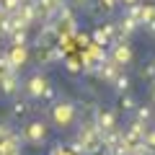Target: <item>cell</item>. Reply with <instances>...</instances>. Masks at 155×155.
<instances>
[{
  "label": "cell",
  "instance_id": "obj_1",
  "mask_svg": "<svg viewBox=\"0 0 155 155\" xmlns=\"http://www.w3.org/2000/svg\"><path fill=\"white\" fill-rule=\"evenodd\" d=\"M49 116H52V122L60 129L70 127V124L75 122V104H70V101H54V104L49 106Z\"/></svg>",
  "mask_w": 155,
  "mask_h": 155
},
{
  "label": "cell",
  "instance_id": "obj_2",
  "mask_svg": "<svg viewBox=\"0 0 155 155\" xmlns=\"http://www.w3.org/2000/svg\"><path fill=\"white\" fill-rule=\"evenodd\" d=\"M23 134V142H31V145H41L47 140V124L41 122V119H34V122H28L26 127L21 129Z\"/></svg>",
  "mask_w": 155,
  "mask_h": 155
},
{
  "label": "cell",
  "instance_id": "obj_3",
  "mask_svg": "<svg viewBox=\"0 0 155 155\" xmlns=\"http://www.w3.org/2000/svg\"><path fill=\"white\" fill-rule=\"evenodd\" d=\"M47 85H49V80H47L44 72H34L31 78H26V83H23V93H26L28 98H41V93L47 91Z\"/></svg>",
  "mask_w": 155,
  "mask_h": 155
},
{
  "label": "cell",
  "instance_id": "obj_4",
  "mask_svg": "<svg viewBox=\"0 0 155 155\" xmlns=\"http://www.w3.org/2000/svg\"><path fill=\"white\" fill-rule=\"evenodd\" d=\"M109 60L114 62V65H129L132 62V47L127 44V41H119V39H114L111 41V54H109Z\"/></svg>",
  "mask_w": 155,
  "mask_h": 155
},
{
  "label": "cell",
  "instance_id": "obj_5",
  "mask_svg": "<svg viewBox=\"0 0 155 155\" xmlns=\"http://www.w3.org/2000/svg\"><path fill=\"white\" fill-rule=\"evenodd\" d=\"M96 127L101 129V132H114L119 124H116V111H111V109H104V111H96Z\"/></svg>",
  "mask_w": 155,
  "mask_h": 155
},
{
  "label": "cell",
  "instance_id": "obj_6",
  "mask_svg": "<svg viewBox=\"0 0 155 155\" xmlns=\"http://www.w3.org/2000/svg\"><path fill=\"white\" fill-rule=\"evenodd\" d=\"M21 83H18V72L11 70V72H0V93L3 96H16Z\"/></svg>",
  "mask_w": 155,
  "mask_h": 155
},
{
  "label": "cell",
  "instance_id": "obj_7",
  "mask_svg": "<svg viewBox=\"0 0 155 155\" xmlns=\"http://www.w3.org/2000/svg\"><path fill=\"white\" fill-rule=\"evenodd\" d=\"M18 18H21L26 26H31L34 21L39 18V8H36V3H31V0H26V3H21V8H18V13H16Z\"/></svg>",
  "mask_w": 155,
  "mask_h": 155
},
{
  "label": "cell",
  "instance_id": "obj_8",
  "mask_svg": "<svg viewBox=\"0 0 155 155\" xmlns=\"http://www.w3.org/2000/svg\"><path fill=\"white\" fill-rule=\"evenodd\" d=\"M8 60H11L13 70H21V67L26 65V60H28V49L26 47H13V49L8 52Z\"/></svg>",
  "mask_w": 155,
  "mask_h": 155
},
{
  "label": "cell",
  "instance_id": "obj_9",
  "mask_svg": "<svg viewBox=\"0 0 155 155\" xmlns=\"http://www.w3.org/2000/svg\"><path fill=\"white\" fill-rule=\"evenodd\" d=\"M153 116H155L153 106H137V109H134V122L145 124V127H147V124L153 122Z\"/></svg>",
  "mask_w": 155,
  "mask_h": 155
},
{
  "label": "cell",
  "instance_id": "obj_10",
  "mask_svg": "<svg viewBox=\"0 0 155 155\" xmlns=\"http://www.w3.org/2000/svg\"><path fill=\"white\" fill-rule=\"evenodd\" d=\"M129 88H132V80H129V75L119 72V75H116V80H114V91H116L119 96H124Z\"/></svg>",
  "mask_w": 155,
  "mask_h": 155
},
{
  "label": "cell",
  "instance_id": "obj_11",
  "mask_svg": "<svg viewBox=\"0 0 155 155\" xmlns=\"http://www.w3.org/2000/svg\"><path fill=\"white\" fill-rule=\"evenodd\" d=\"M140 23L147 26V23H155V3L150 5H142V13H140Z\"/></svg>",
  "mask_w": 155,
  "mask_h": 155
},
{
  "label": "cell",
  "instance_id": "obj_12",
  "mask_svg": "<svg viewBox=\"0 0 155 155\" xmlns=\"http://www.w3.org/2000/svg\"><path fill=\"white\" fill-rule=\"evenodd\" d=\"M28 111H31V106H28L26 101H13L11 104V114L13 116H26Z\"/></svg>",
  "mask_w": 155,
  "mask_h": 155
},
{
  "label": "cell",
  "instance_id": "obj_13",
  "mask_svg": "<svg viewBox=\"0 0 155 155\" xmlns=\"http://www.w3.org/2000/svg\"><path fill=\"white\" fill-rule=\"evenodd\" d=\"M21 3H23V0H0V8H3L8 16H13V13H18Z\"/></svg>",
  "mask_w": 155,
  "mask_h": 155
},
{
  "label": "cell",
  "instance_id": "obj_14",
  "mask_svg": "<svg viewBox=\"0 0 155 155\" xmlns=\"http://www.w3.org/2000/svg\"><path fill=\"white\" fill-rule=\"evenodd\" d=\"M137 98H134V96H129V93H124L122 96V111H134L137 109Z\"/></svg>",
  "mask_w": 155,
  "mask_h": 155
},
{
  "label": "cell",
  "instance_id": "obj_15",
  "mask_svg": "<svg viewBox=\"0 0 155 155\" xmlns=\"http://www.w3.org/2000/svg\"><path fill=\"white\" fill-rule=\"evenodd\" d=\"M93 44H96V47H101V49L109 44V36L104 34V28H96V31H93Z\"/></svg>",
  "mask_w": 155,
  "mask_h": 155
},
{
  "label": "cell",
  "instance_id": "obj_16",
  "mask_svg": "<svg viewBox=\"0 0 155 155\" xmlns=\"http://www.w3.org/2000/svg\"><path fill=\"white\" fill-rule=\"evenodd\" d=\"M11 36H13V47H26L28 41V31H13Z\"/></svg>",
  "mask_w": 155,
  "mask_h": 155
},
{
  "label": "cell",
  "instance_id": "obj_17",
  "mask_svg": "<svg viewBox=\"0 0 155 155\" xmlns=\"http://www.w3.org/2000/svg\"><path fill=\"white\" fill-rule=\"evenodd\" d=\"M65 67H67L70 72H80V70H83V67L78 65V60H75V57H65Z\"/></svg>",
  "mask_w": 155,
  "mask_h": 155
},
{
  "label": "cell",
  "instance_id": "obj_18",
  "mask_svg": "<svg viewBox=\"0 0 155 155\" xmlns=\"http://www.w3.org/2000/svg\"><path fill=\"white\" fill-rule=\"evenodd\" d=\"M142 142L147 145V147H153V150H155V129H147V132H145Z\"/></svg>",
  "mask_w": 155,
  "mask_h": 155
},
{
  "label": "cell",
  "instance_id": "obj_19",
  "mask_svg": "<svg viewBox=\"0 0 155 155\" xmlns=\"http://www.w3.org/2000/svg\"><path fill=\"white\" fill-rule=\"evenodd\" d=\"M140 75H142L145 80H150V83H153V80H155V67H153V65H147L145 70H140Z\"/></svg>",
  "mask_w": 155,
  "mask_h": 155
},
{
  "label": "cell",
  "instance_id": "obj_20",
  "mask_svg": "<svg viewBox=\"0 0 155 155\" xmlns=\"http://www.w3.org/2000/svg\"><path fill=\"white\" fill-rule=\"evenodd\" d=\"M54 85H47V91H44V93H41V98H39V101H52V98H54Z\"/></svg>",
  "mask_w": 155,
  "mask_h": 155
},
{
  "label": "cell",
  "instance_id": "obj_21",
  "mask_svg": "<svg viewBox=\"0 0 155 155\" xmlns=\"http://www.w3.org/2000/svg\"><path fill=\"white\" fill-rule=\"evenodd\" d=\"M13 129H11V124H5V122H0V140H5L8 134H11Z\"/></svg>",
  "mask_w": 155,
  "mask_h": 155
},
{
  "label": "cell",
  "instance_id": "obj_22",
  "mask_svg": "<svg viewBox=\"0 0 155 155\" xmlns=\"http://www.w3.org/2000/svg\"><path fill=\"white\" fill-rule=\"evenodd\" d=\"M116 3H119V0H101L104 11H114V8H116Z\"/></svg>",
  "mask_w": 155,
  "mask_h": 155
},
{
  "label": "cell",
  "instance_id": "obj_23",
  "mask_svg": "<svg viewBox=\"0 0 155 155\" xmlns=\"http://www.w3.org/2000/svg\"><path fill=\"white\" fill-rule=\"evenodd\" d=\"M72 3H75L78 8H88L91 5V0H72Z\"/></svg>",
  "mask_w": 155,
  "mask_h": 155
},
{
  "label": "cell",
  "instance_id": "obj_24",
  "mask_svg": "<svg viewBox=\"0 0 155 155\" xmlns=\"http://www.w3.org/2000/svg\"><path fill=\"white\" fill-rule=\"evenodd\" d=\"M150 98H153V104H155V80L150 83Z\"/></svg>",
  "mask_w": 155,
  "mask_h": 155
},
{
  "label": "cell",
  "instance_id": "obj_25",
  "mask_svg": "<svg viewBox=\"0 0 155 155\" xmlns=\"http://www.w3.org/2000/svg\"><path fill=\"white\" fill-rule=\"evenodd\" d=\"M153 67H155V60H153Z\"/></svg>",
  "mask_w": 155,
  "mask_h": 155
},
{
  "label": "cell",
  "instance_id": "obj_26",
  "mask_svg": "<svg viewBox=\"0 0 155 155\" xmlns=\"http://www.w3.org/2000/svg\"><path fill=\"white\" fill-rule=\"evenodd\" d=\"M0 39H3V34H0Z\"/></svg>",
  "mask_w": 155,
  "mask_h": 155
},
{
  "label": "cell",
  "instance_id": "obj_27",
  "mask_svg": "<svg viewBox=\"0 0 155 155\" xmlns=\"http://www.w3.org/2000/svg\"><path fill=\"white\" fill-rule=\"evenodd\" d=\"M60 3H62V0H60Z\"/></svg>",
  "mask_w": 155,
  "mask_h": 155
}]
</instances>
